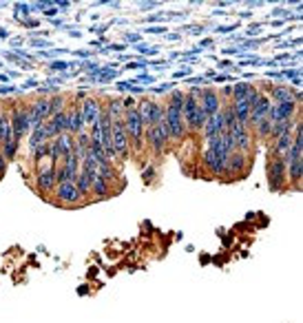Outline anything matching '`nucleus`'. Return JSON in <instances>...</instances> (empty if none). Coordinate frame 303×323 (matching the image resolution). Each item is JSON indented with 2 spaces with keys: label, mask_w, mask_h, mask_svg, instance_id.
<instances>
[{
  "label": "nucleus",
  "mask_w": 303,
  "mask_h": 323,
  "mask_svg": "<svg viewBox=\"0 0 303 323\" xmlns=\"http://www.w3.org/2000/svg\"><path fill=\"white\" fill-rule=\"evenodd\" d=\"M235 151L233 135L228 131H224L221 135L206 140L202 153V166L215 177H226V166H228V155Z\"/></svg>",
  "instance_id": "f257e3e1"
},
{
  "label": "nucleus",
  "mask_w": 303,
  "mask_h": 323,
  "mask_svg": "<svg viewBox=\"0 0 303 323\" xmlns=\"http://www.w3.org/2000/svg\"><path fill=\"white\" fill-rule=\"evenodd\" d=\"M124 129L131 142V153L140 155L144 151V122H142L137 107L124 111Z\"/></svg>",
  "instance_id": "f03ea898"
},
{
  "label": "nucleus",
  "mask_w": 303,
  "mask_h": 323,
  "mask_svg": "<svg viewBox=\"0 0 303 323\" xmlns=\"http://www.w3.org/2000/svg\"><path fill=\"white\" fill-rule=\"evenodd\" d=\"M55 170H58V164H53L51 160L38 162V173H36V188L42 197H51L58 186L55 182Z\"/></svg>",
  "instance_id": "7ed1b4c3"
},
{
  "label": "nucleus",
  "mask_w": 303,
  "mask_h": 323,
  "mask_svg": "<svg viewBox=\"0 0 303 323\" xmlns=\"http://www.w3.org/2000/svg\"><path fill=\"white\" fill-rule=\"evenodd\" d=\"M164 126H166V133H168V140L170 142H179L188 135L186 133V126H184V117H182V111L175 107H168L164 104Z\"/></svg>",
  "instance_id": "20e7f679"
},
{
  "label": "nucleus",
  "mask_w": 303,
  "mask_h": 323,
  "mask_svg": "<svg viewBox=\"0 0 303 323\" xmlns=\"http://www.w3.org/2000/svg\"><path fill=\"white\" fill-rule=\"evenodd\" d=\"M266 177L272 191H283L286 188V177H288V166H286V158H274L270 155L268 164H266Z\"/></svg>",
  "instance_id": "39448f33"
},
{
  "label": "nucleus",
  "mask_w": 303,
  "mask_h": 323,
  "mask_svg": "<svg viewBox=\"0 0 303 323\" xmlns=\"http://www.w3.org/2000/svg\"><path fill=\"white\" fill-rule=\"evenodd\" d=\"M144 142L149 144V151L153 155H162L164 151H166V146L170 144V140H168L166 126H164V120L159 122V124L146 126V129H144Z\"/></svg>",
  "instance_id": "423d86ee"
},
{
  "label": "nucleus",
  "mask_w": 303,
  "mask_h": 323,
  "mask_svg": "<svg viewBox=\"0 0 303 323\" xmlns=\"http://www.w3.org/2000/svg\"><path fill=\"white\" fill-rule=\"evenodd\" d=\"M111 140H113V151H115V160H129L131 158V142L124 129V120L111 122Z\"/></svg>",
  "instance_id": "0eeeda50"
},
{
  "label": "nucleus",
  "mask_w": 303,
  "mask_h": 323,
  "mask_svg": "<svg viewBox=\"0 0 303 323\" xmlns=\"http://www.w3.org/2000/svg\"><path fill=\"white\" fill-rule=\"evenodd\" d=\"M137 111H140V117H142V122H144V129L146 126L159 124V122L164 120V107L151 98H142L140 102H137Z\"/></svg>",
  "instance_id": "6e6552de"
},
{
  "label": "nucleus",
  "mask_w": 303,
  "mask_h": 323,
  "mask_svg": "<svg viewBox=\"0 0 303 323\" xmlns=\"http://www.w3.org/2000/svg\"><path fill=\"white\" fill-rule=\"evenodd\" d=\"M11 129H13V140L20 142L27 133H31V126H29V104H20V107H13L11 115Z\"/></svg>",
  "instance_id": "1a4fd4ad"
},
{
  "label": "nucleus",
  "mask_w": 303,
  "mask_h": 323,
  "mask_svg": "<svg viewBox=\"0 0 303 323\" xmlns=\"http://www.w3.org/2000/svg\"><path fill=\"white\" fill-rule=\"evenodd\" d=\"M228 133L233 135L235 151H239V153H246V155L252 151L254 137H252V133H250V126L248 124H239V122H235V124L228 129Z\"/></svg>",
  "instance_id": "9d476101"
},
{
  "label": "nucleus",
  "mask_w": 303,
  "mask_h": 323,
  "mask_svg": "<svg viewBox=\"0 0 303 323\" xmlns=\"http://www.w3.org/2000/svg\"><path fill=\"white\" fill-rule=\"evenodd\" d=\"M73 146H75V137L71 133H62L58 135L53 142H51V162L53 164H60L64 158H69L73 153Z\"/></svg>",
  "instance_id": "9b49d317"
},
{
  "label": "nucleus",
  "mask_w": 303,
  "mask_h": 323,
  "mask_svg": "<svg viewBox=\"0 0 303 323\" xmlns=\"http://www.w3.org/2000/svg\"><path fill=\"white\" fill-rule=\"evenodd\" d=\"M53 197L60 206H80L82 204V195L78 193L73 182H67V184H58L53 191Z\"/></svg>",
  "instance_id": "f8f14e48"
},
{
  "label": "nucleus",
  "mask_w": 303,
  "mask_h": 323,
  "mask_svg": "<svg viewBox=\"0 0 303 323\" xmlns=\"http://www.w3.org/2000/svg\"><path fill=\"white\" fill-rule=\"evenodd\" d=\"M297 115V102L295 100H286V102H272L268 111V120L272 122H288Z\"/></svg>",
  "instance_id": "ddd939ff"
},
{
  "label": "nucleus",
  "mask_w": 303,
  "mask_h": 323,
  "mask_svg": "<svg viewBox=\"0 0 303 323\" xmlns=\"http://www.w3.org/2000/svg\"><path fill=\"white\" fill-rule=\"evenodd\" d=\"M250 170V158L246 153L233 151L228 155V166H226V177H244Z\"/></svg>",
  "instance_id": "4468645a"
},
{
  "label": "nucleus",
  "mask_w": 303,
  "mask_h": 323,
  "mask_svg": "<svg viewBox=\"0 0 303 323\" xmlns=\"http://www.w3.org/2000/svg\"><path fill=\"white\" fill-rule=\"evenodd\" d=\"M221 107H224V100L219 98V93H217L215 89H203V91L200 93V108L203 111V115L206 117L219 113Z\"/></svg>",
  "instance_id": "2eb2a0df"
},
{
  "label": "nucleus",
  "mask_w": 303,
  "mask_h": 323,
  "mask_svg": "<svg viewBox=\"0 0 303 323\" xmlns=\"http://www.w3.org/2000/svg\"><path fill=\"white\" fill-rule=\"evenodd\" d=\"M80 111H82L84 126H89V129H91V126L98 122L100 113L104 111V107H102V102H100V100H98L96 96H89L82 104H80Z\"/></svg>",
  "instance_id": "dca6fc26"
},
{
  "label": "nucleus",
  "mask_w": 303,
  "mask_h": 323,
  "mask_svg": "<svg viewBox=\"0 0 303 323\" xmlns=\"http://www.w3.org/2000/svg\"><path fill=\"white\" fill-rule=\"evenodd\" d=\"M226 131V126H224V115H221V111L219 113H215V115H210L206 120V124H203V140H212V137H217V135H221V133Z\"/></svg>",
  "instance_id": "f3484780"
},
{
  "label": "nucleus",
  "mask_w": 303,
  "mask_h": 323,
  "mask_svg": "<svg viewBox=\"0 0 303 323\" xmlns=\"http://www.w3.org/2000/svg\"><path fill=\"white\" fill-rule=\"evenodd\" d=\"M84 131H87V126H84V120H82V111L75 104V107H71V111H67V133L75 137Z\"/></svg>",
  "instance_id": "a211bd4d"
},
{
  "label": "nucleus",
  "mask_w": 303,
  "mask_h": 323,
  "mask_svg": "<svg viewBox=\"0 0 303 323\" xmlns=\"http://www.w3.org/2000/svg\"><path fill=\"white\" fill-rule=\"evenodd\" d=\"M270 98L268 96H259V100L252 104V108H250V120H248V124H257V122H261V120H266L268 117V111H270Z\"/></svg>",
  "instance_id": "6ab92c4d"
},
{
  "label": "nucleus",
  "mask_w": 303,
  "mask_h": 323,
  "mask_svg": "<svg viewBox=\"0 0 303 323\" xmlns=\"http://www.w3.org/2000/svg\"><path fill=\"white\" fill-rule=\"evenodd\" d=\"M106 115L111 117V122H115V120H124V98H108L106 100Z\"/></svg>",
  "instance_id": "aec40b11"
},
{
  "label": "nucleus",
  "mask_w": 303,
  "mask_h": 323,
  "mask_svg": "<svg viewBox=\"0 0 303 323\" xmlns=\"http://www.w3.org/2000/svg\"><path fill=\"white\" fill-rule=\"evenodd\" d=\"M93 179H96V175L87 173V170H80V173H78V177H75V182H73V184H75V188H78V193L82 195V199L91 195Z\"/></svg>",
  "instance_id": "412c9836"
},
{
  "label": "nucleus",
  "mask_w": 303,
  "mask_h": 323,
  "mask_svg": "<svg viewBox=\"0 0 303 323\" xmlns=\"http://www.w3.org/2000/svg\"><path fill=\"white\" fill-rule=\"evenodd\" d=\"M45 142H51V140H49V135H47L45 124H40V126H36V129L29 133V151L38 149V146L45 144Z\"/></svg>",
  "instance_id": "4be33fe9"
},
{
  "label": "nucleus",
  "mask_w": 303,
  "mask_h": 323,
  "mask_svg": "<svg viewBox=\"0 0 303 323\" xmlns=\"http://www.w3.org/2000/svg\"><path fill=\"white\" fill-rule=\"evenodd\" d=\"M108 193H111V184L106 182V179L102 177V175H96V179H93V188H91V195L98 199H104L108 197Z\"/></svg>",
  "instance_id": "5701e85b"
},
{
  "label": "nucleus",
  "mask_w": 303,
  "mask_h": 323,
  "mask_svg": "<svg viewBox=\"0 0 303 323\" xmlns=\"http://www.w3.org/2000/svg\"><path fill=\"white\" fill-rule=\"evenodd\" d=\"M18 146H20V142L7 140V142H2V144H0V153H2V158L7 162H13L18 158Z\"/></svg>",
  "instance_id": "b1692460"
},
{
  "label": "nucleus",
  "mask_w": 303,
  "mask_h": 323,
  "mask_svg": "<svg viewBox=\"0 0 303 323\" xmlns=\"http://www.w3.org/2000/svg\"><path fill=\"white\" fill-rule=\"evenodd\" d=\"M254 129H250V133H252V137H257V140H268L270 137V129H272V122L268 120H261L257 122V124H252Z\"/></svg>",
  "instance_id": "393cba45"
},
{
  "label": "nucleus",
  "mask_w": 303,
  "mask_h": 323,
  "mask_svg": "<svg viewBox=\"0 0 303 323\" xmlns=\"http://www.w3.org/2000/svg\"><path fill=\"white\" fill-rule=\"evenodd\" d=\"M270 96L274 98V102H286V100H292V89L283 87V84H272L270 87Z\"/></svg>",
  "instance_id": "a878e982"
},
{
  "label": "nucleus",
  "mask_w": 303,
  "mask_h": 323,
  "mask_svg": "<svg viewBox=\"0 0 303 323\" xmlns=\"http://www.w3.org/2000/svg\"><path fill=\"white\" fill-rule=\"evenodd\" d=\"M49 111H51V115L67 111V98L60 96V93H53V98H49Z\"/></svg>",
  "instance_id": "bb28decb"
},
{
  "label": "nucleus",
  "mask_w": 303,
  "mask_h": 323,
  "mask_svg": "<svg viewBox=\"0 0 303 323\" xmlns=\"http://www.w3.org/2000/svg\"><path fill=\"white\" fill-rule=\"evenodd\" d=\"M184 98H186V93L179 91V89H173V91L168 93L166 104H168V107H175V108H179V111H182V107H184Z\"/></svg>",
  "instance_id": "cd10ccee"
},
{
  "label": "nucleus",
  "mask_w": 303,
  "mask_h": 323,
  "mask_svg": "<svg viewBox=\"0 0 303 323\" xmlns=\"http://www.w3.org/2000/svg\"><path fill=\"white\" fill-rule=\"evenodd\" d=\"M250 84L248 82H239V84H235L233 87V102H237V100H244L246 96L250 93Z\"/></svg>",
  "instance_id": "c85d7f7f"
},
{
  "label": "nucleus",
  "mask_w": 303,
  "mask_h": 323,
  "mask_svg": "<svg viewBox=\"0 0 303 323\" xmlns=\"http://www.w3.org/2000/svg\"><path fill=\"white\" fill-rule=\"evenodd\" d=\"M142 179H144L146 184H153V179H155V164H149V162H146V164H142Z\"/></svg>",
  "instance_id": "c756f323"
},
{
  "label": "nucleus",
  "mask_w": 303,
  "mask_h": 323,
  "mask_svg": "<svg viewBox=\"0 0 303 323\" xmlns=\"http://www.w3.org/2000/svg\"><path fill=\"white\" fill-rule=\"evenodd\" d=\"M13 13H16V18H29L31 7L27 2H18L16 7H13Z\"/></svg>",
  "instance_id": "7c9ffc66"
},
{
  "label": "nucleus",
  "mask_w": 303,
  "mask_h": 323,
  "mask_svg": "<svg viewBox=\"0 0 303 323\" xmlns=\"http://www.w3.org/2000/svg\"><path fill=\"white\" fill-rule=\"evenodd\" d=\"M175 89L173 82H166V84H157V87H153V93H157V96H164V93H170Z\"/></svg>",
  "instance_id": "2f4dec72"
},
{
  "label": "nucleus",
  "mask_w": 303,
  "mask_h": 323,
  "mask_svg": "<svg viewBox=\"0 0 303 323\" xmlns=\"http://www.w3.org/2000/svg\"><path fill=\"white\" fill-rule=\"evenodd\" d=\"M71 69V62H64V60H53L51 62V71H67Z\"/></svg>",
  "instance_id": "473e14b6"
},
{
  "label": "nucleus",
  "mask_w": 303,
  "mask_h": 323,
  "mask_svg": "<svg viewBox=\"0 0 303 323\" xmlns=\"http://www.w3.org/2000/svg\"><path fill=\"white\" fill-rule=\"evenodd\" d=\"M29 45L34 47V49H47V47H51V42L49 40H42V38H40V40H29Z\"/></svg>",
  "instance_id": "72a5a7b5"
},
{
  "label": "nucleus",
  "mask_w": 303,
  "mask_h": 323,
  "mask_svg": "<svg viewBox=\"0 0 303 323\" xmlns=\"http://www.w3.org/2000/svg\"><path fill=\"white\" fill-rule=\"evenodd\" d=\"M157 7H159L157 0H151V2H142V4H140L142 11H153V9H157Z\"/></svg>",
  "instance_id": "f704fd0d"
},
{
  "label": "nucleus",
  "mask_w": 303,
  "mask_h": 323,
  "mask_svg": "<svg viewBox=\"0 0 303 323\" xmlns=\"http://www.w3.org/2000/svg\"><path fill=\"white\" fill-rule=\"evenodd\" d=\"M22 42H25V40H22L20 36H16V38H11V40H9V45H11V49H13V51H18V49L22 47Z\"/></svg>",
  "instance_id": "c9c22d12"
},
{
  "label": "nucleus",
  "mask_w": 303,
  "mask_h": 323,
  "mask_svg": "<svg viewBox=\"0 0 303 323\" xmlns=\"http://www.w3.org/2000/svg\"><path fill=\"white\" fill-rule=\"evenodd\" d=\"M22 25H25L27 29H38V27H40V22L34 20V18H25V22H22Z\"/></svg>",
  "instance_id": "e433bc0d"
},
{
  "label": "nucleus",
  "mask_w": 303,
  "mask_h": 323,
  "mask_svg": "<svg viewBox=\"0 0 303 323\" xmlns=\"http://www.w3.org/2000/svg\"><path fill=\"white\" fill-rule=\"evenodd\" d=\"M188 73H191V66H184V69L175 71V73H173V78H175V80H177V78H186Z\"/></svg>",
  "instance_id": "4c0bfd02"
},
{
  "label": "nucleus",
  "mask_w": 303,
  "mask_h": 323,
  "mask_svg": "<svg viewBox=\"0 0 303 323\" xmlns=\"http://www.w3.org/2000/svg\"><path fill=\"white\" fill-rule=\"evenodd\" d=\"M124 38H126L129 42H135V45H140V40H142L140 33H124Z\"/></svg>",
  "instance_id": "58836bf2"
},
{
  "label": "nucleus",
  "mask_w": 303,
  "mask_h": 323,
  "mask_svg": "<svg viewBox=\"0 0 303 323\" xmlns=\"http://www.w3.org/2000/svg\"><path fill=\"white\" fill-rule=\"evenodd\" d=\"M146 89L144 87H140V84H131V89H129V93H133V96H142Z\"/></svg>",
  "instance_id": "ea45409f"
},
{
  "label": "nucleus",
  "mask_w": 303,
  "mask_h": 323,
  "mask_svg": "<svg viewBox=\"0 0 303 323\" xmlns=\"http://www.w3.org/2000/svg\"><path fill=\"white\" fill-rule=\"evenodd\" d=\"M219 98H221V100H224V98H233V87H224V89H221V91H219Z\"/></svg>",
  "instance_id": "a19ab883"
},
{
  "label": "nucleus",
  "mask_w": 303,
  "mask_h": 323,
  "mask_svg": "<svg viewBox=\"0 0 303 323\" xmlns=\"http://www.w3.org/2000/svg\"><path fill=\"white\" fill-rule=\"evenodd\" d=\"M157 20H159V22L164 20V13H153V16H149L144 22H157Z\"/></svg>",
  "instance_id": "79ce46f5"
},
{
  "label": "nucleus",
  "mask_w": 303,
  "mask_h": 323,
  "mask_svg": "<svg viewBox=\"0 0 303 323\" xmlns=\"http://www.w3.org/2000/svg\"><path fill=\"white\" fill-rule=\"evenodd\" d=\"M146 33H166V27H149V29H144Z\"/></svg>",
  "instance_id": "37998d69"
},
{
  "label": "nucleus",
  "mask_w": 303,
  "mask_h": 323,
  "mask_svg": "<svg viewBox=\"0 0 303 323\" xmlns=\"http://www.w3.org/2000/svg\"><path fill=\"white\" fill-rule=\"evenodd\" d=\"M55 7H58V9H69L71 7V2H69V0H55Z\"/></svg>",
  "instance_id": "c03bdc74"
},
{
  "label": "nucleus",
  "mask_w": 303,
  "mask_h": 323,
  "mask_svg": "<svg viewBox=\"0 0 303 323\" xmlns=\"http://www.w3.org/2000/svg\"><path fill=\"white\" fill-rule=\"evenodd\" d=\"M7 164H9V162L2 158V153H0V177H2V175H4V170H7Z\"/></svg>",
  "instance_id": "a18cd8bd"
},
{
  "label": "nucleus",
  "mask_w": 303,
  "mask_h": 323,
  "mask_svg": "<svg viewBox=\"0 0 303 323\" xmlns=\"http://www.w3.org/2000/svg\"><path fill=\"white\" fill-rule=\"evenodd\" d=\"M115 87L120 89V91H126V93H129V89H131V80H129V82H117Z\"/></svg>",
  "instance_id": "49530a36"
},
{
  "label": "nucleus",
  "mask_w": 303,
  "mask_h": 323,
  "mask_svg": "<svg viewBox=\"0 0 303 323\" xmlns=\"http://www.w3.org/2000/svg\"><path fill=\"white\" fill-rule=\"evenodd\" d=\"M22 89H38V82L36 80H27V82L22 84Z\"/></svg>",
  "instance_id": "de8ad7c7"
},
{
  "label": "nucleus",
  "mask_w": 303,
  "mask_h": 323,
  "mask_svg": "<svg viewBox=\"0 0 303 323\" xmlns=\"http://www.w3.org/2000/svg\"><path fill=\"white\" fill-rule=\"evenodd\" d=\"M16 89L13 87H0V96H9V93H13Z\"/></svg>",
  "instance_id": "09e8293b"
},
{
  "label": "nucleus",
  "mask_w": 303,
  "mask_h": 323,
  "mask_svg": "<svg viewBox=\"0 0 303 323\" xmlns=\"http://www.w3.org/2000/svg\"><path fill=\"white\" fill-rule=\"evenodd\" d=\"M42 13H45V16H53V18H55V13H58V7L53 4V7H49L47 11H42Z\"/></svg>",
  "instance_id": "8fccbe9b"
},
{
  "label": "nucleus",
  "mask_w": 303,
  "mask_h": 323,
  "mask_svg": "<svg viewBox=\"0 0 303 323\" xmlns=\"http://www.w3.org/2000/svg\"><path fill=\"white\" fill-rule=\"evenodd\" d=\"M166 40H179V33H166Z\"/></svg>",
  "instance_id": "3c124183"
},
{
  "label": "nucleus",
  "mask_w": 303,
  "mask_h": 323,
  "mask_svg": "<svg viewBox=\"0 0 303 323\" xmlns=\"http://www.w3.org/2000/svg\"><path fill=\"white\" fill-rule=\"evenodd\" d=\"M210 45H212L210 38H203V40H202V47H210Z\"/></svg>",
  "instance_id": "603ef678"
},
{
  "label": "nucleus",
  "mask_w": 303,
  "mask_h": 323,
  "mask_svg": "<svg viewBox=\"0 0 303 323\" xmlns=\"http://www.w3.org/2000/svg\"><path fill=\"white\" fill-rule=\"evenodd\" d=\"M0 38H2V40H4V38H9V31L2 29V27H0Z\"/></svg>",
  "instance_id": "864d4df0"
},
{
  "label": "nucleus",
  "mask_w": 303,
  "mask_h": 323,
  "mask_svg": "<svg viewBox=\"0 0 303 323\" xmlns=\"http://www.w3.org/2000/svg\"><path fill=\"white\" fill-rule=\"evenodd\" d=\"M51 25H53V27H62V20H60V18H53V22H51Z\"/></svg>",
  "instance_id": "5fc2aeb1"
},
{
  "label": "nucleus",
  "mask_w": 303,
  "mask_h": 323,
  "mask_svg": "<svg viewBox=\"0 0 303 323\" xmlns=\"http://www.w3.org/2000/svg\"><path fill=\"white\" fill-rule=\"evenodd\" d=\"M0 82H9V75H4V73H0Z\"/></svg>",
  "instance_id": "6e6d98bb"
}]
</instances>
